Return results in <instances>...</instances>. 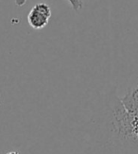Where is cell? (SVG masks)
Segmentation results:
<instances>
[{
    "instance_id": "cell-1",
    "label": "cell",
    "mask_w": 138,
    "mask_h": 154,
    "mask_svg": "<svg viewBox=\"0 0 138 154\" xmlns=\"http://www.w3.org/2000/svg\"><path fill=\"white\" fill-rule=\"evenodd\" d=\"M51 9L45 3H38L31 9L28 15V22L34 29H42L48 24Z\"/></svg>"
},
{
    "instance_id": "cell-2",
    "label": "cell",
    "mask_w": 138,
    "mask_h": 154,
    "mask_svg": "<svg viewBox=\"0 0 138 154\" xmlns=\"http://www.w3.org/2000/svg\"><path fill=\"white\" fill-rule=\"evenodd\" d=\"M115 118L116 121V128L119 133L126 137H133V124L134 116L130 115L125 110L121 102H119V105L115 109Z\"/></svg>"
},
{
    "instance_id": "cell-3",
    "label": "cell",
    "mask_w": 138,
    "mask_h": 154,
    "mask_svg": "<svg viewBox=\"0 0 138 154\" xmlns=\"http://www.w3.org/2000/svg\"><path fill=\"white\" fill-rule=\"evenodd\" d=\"M120 102L130 115L138 116V87L130 90Z\"/></svg>"
},
{
    "instance_id": "cell-4",
    "label": "cell",
    "mask_w": 138,
    "mask_h": 154,
    "mask_svg": "<svg viewBox=\"0 0 138 154\" xmlns=\"http://www.w3.org/2000/svg\"><path fill=\"white\" fill-rule=\"evenodd\" d=\"M68 2L71 4L72 9H73L75 11H78L80 10H81L83 7L82 0H68Z\"/></svg>"
},
{
    "instance_id": "cell-5",
    "label": "cell",
    "mask_w": 138,
    "mask_h": 154,
    "mask_svg": "<svg viewBox=\"0 0 138 154\" xmlns=\"http://www.w3.org/2000/svg\"><path fill=\"white\" fill-rule=\"evenodd\" d=\"M27 0H15V5L18 7H22L26 4Z\"/></svg>"
},
{
    "instance_id": "cell-6",
    "label": "cell",
    "mask_w": 138,
    "mask_h": 154,
    "mask_svg": "<svg viewBox=\"0 0 138 154\" xmlns=\"http://www.w3.org/2000/svg\"><path fill=\"white\" fill-rule=\"evenodd\" d=\"M7 154H19V153L16 152V151H11V152H8Z\"/></svg>"
}]
</instances>
